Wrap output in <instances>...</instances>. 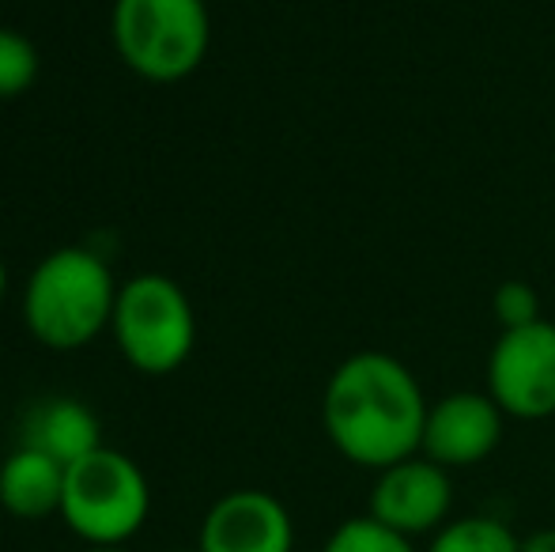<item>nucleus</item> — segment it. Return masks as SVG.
I'll return each instance as SVG.
<instances>
[{"mask_svg": "<svg viewBox=\"0 0 555 552\" xmlns=\"http://www.w3.org/2000/svg\"><path fill=\"white\" fill-rule=\"evenodd\" d=\"M427 409L431 401L420 378L378 348L336 363L322 394V424L333 450L374 473L420 454Z\"/></svg>", "mask_w": 555, "mask_h": 552, "instance_id": "nucleus-1", "label": "nucleus"}, {"mask_svg": "<svg viewBox=\"0 0 555 552\" xmlns=\"http://www.w3.org/2000/svg\"><path fill=\"white\" fill-rule=\"evenodd\" d=\"M114 303L117 287L106 258L91 246H61L30 269L23 322L38 345L76 352L111 330Z\"/></svg>", "mask_w": 555, "mask_h": 552, "instance_id": "nucleus-2", "label": "nucleus"}, {"mask_svg": "<svg viewBox=\"0 0 555 552\" xmlns=\"http://www.w3.org/2000/svg\"><path fill=\"white\" fill-rule=\"evenodd\" d=\"M114 50L137 76L178 84L193 76L212 46L205 0H114Z\"/></svg>", "mask_w": 555, "mask_h": 552, "instance_id": "nucleus-3", "label": "nucleus"}, {"mask_svg": "<svg viewBox=\"0 0 555 552\" xmlns=\"http://www.w3.org/2000/svg\"><path fill=\"white\" fill-rule=\"evenodd\" d=\"M111 333L140 375H170L193 356L197 314L190 295L163 273H140L117 287Z\"/></svg>", "mask_w": 555, "mask_h": 552, "instance_id": "nucleus-4", "label": "nucleus"}, {"mask_svg": "<svg viewBox=\"0 0 555 552\" xmlns=\"http://www.w3.org/2000/svg\"><path fill=\"white\" fill-rule=\"evenodd\" d=\"M147 477L121 450L99 447L65 470L61 518L88 545H125L147 523Z\"/></svg>", "mask_w": 555, "mask_h": 552, "instance_id": "nucleus-5", "label": "nucleus"}, {"mask_svg": "<svg viewBox=\"0 0 555 552\" xmlns=\"http://www.w3.org/2000/svg\"><path fill=\"white\" fill-rule=\"evenodd\" d=\"M483 390L511 420L555 416V322L499 330Z\"/></svg>", "mask_w": 555, "mask_h": 552, "instance_id": "nucleus-6", "label": "nucleus"}, {"mask_svg": "<svg viewBox=\"0 0 555 552\" xmlns=\"http://www.w3.org/2000/svg\"><path fill=\"white\" fill-rule=\"evenodd\" d=\"M453 480L450 470L431 462L427 454H412L389 470L374 473L366 515L404 538H431L450 523Z\"/></svg>", "mask_w": 555, "mask_h": 552, "instance_id": "nucleus-7", "label": "nucleus"}, {"mask_svg": "<svg viewBox=\"0 0 555 552\" xmlns=\"http://www.w3.org/2000/svg\"><path fill=\"white\" fill-rule=\"evenodd\" d=\"M503 427L506 413L488 390H453L427 409L420 454L439 462L442 470H473L499 450Z\"/></svg>", "mask_w": 555, "mask_h": 552, "instance_id": "nucleus-8", "label": "nucleus"}, {"mask_svg": "<svg viewBox=\"0 0 555 552\" xmlns=\"http://www.w3.org/2000/svg\"><path fill=\"white\" fill-rule=\"evenodd\" d=\"M201 552H295L292 511L264 488H234L208 508Z\"/></svg>", "mask_w": 555, "mask_h": 552, "instance_id": "nucleus-9", "label": "nucleus"}, {"mask_svg": "<svg viewBox=\"0 0 555 552\" xmlns=\"http://www.w3.org/2000/svg\"><path fill=\"white\" fill-rule=\"evenodd\" d=\"M20 439V447L42 450L46 458H53V462H61L68 470L73 462H80L91 450L103 447V427H99V416L83 401L46 398L27 409Z\"/></svg>", "mask_w": 555, "mask_h": 552, "instance_id": "nucleus-10", "label": "nucleus"}, {"mask_svg": "<svg viewBox=\"0 0 555 552\" xmlns=\"http://www.w3.org/2000/svg\"><path fill=\"white\" fill-rule=\"evenodd\" d=\"M65 500V465L46 458L42 450L15 447L0 465V508L23 523H42L61 515Z\"/></svg>", "mask_w": 555, "mask_h": 552, "instance_id": "nucleus-11", "label": "nucleus"}, {"mask_svg": "<svg viewBox=\"0 0 555 552\" xmlns=\"http://www.w3.org/2000/svg\"><path fill=\"white\" fill-rule=\"evenodd\" d=\"M424 552H521V538L495 515H461L431 534Z\"/></svg>", "mask_w": 555, "mask_h": 552, "instance_id": "nucleus-12", "label": "nucleus"}, {"mask_svg": "<svg viewBox=\"0 0 555 552\" xmlns=\"http://www.w3.org/2000/svg\"><path fill=\"white\" fill-rule=\"evenodd\" d=\"M322 552H420L416 541L404 538V534L382 526L371 515L344 518L340 526L325 538Z\"/></svg>", "mask_w": 555, "mask_h": 552, "instance_id": "nucleus-13", "label": "nucleus"}, {"mask_svg": "<svg viewBox=\"0 0 555 552\" xmlns=\"http://www.w3.org/2000/svg\"><path fill=\"white\" fill-rule=\"evenodd\" d=\"M38 80V50L27 35L0 27V99H20Z\"/></svg>", "mask_w": 555, "mask_h": 552, "instance_id": "nucleus-14", "label": "nucleus"}, {"mask_svg": "<svg viewBox=\"0 0 555 552\" xmlns=\"http://www.w3.org/2000/svg\"><path fill=\"white\" fill-rule=\"evenodd\" d=\"M491 314L499 330H521V325L541 322V295L526 280H503L491 295Z\"/></svg>", "mask_w": 555, "mask_h": 552, "instance_id": "nucleus-15", "label": "nucleus"}, {"mask_svg": "<svg viewBox=\"0 0 555 552\" xmlns=\"http://www.w3.org/2000/svg\"><path fill=\"white\" fill-rule=\"evenodd\" d=\"M521 552H555V526L526 534V538H521Z\"/></svg>", "mask_w": 555, "mask_h": 552, "instance_id": "nucleus-16", "label": "nucleus"}, {"mask_svg": "<svg viewBox=\"0 0 555 552\" xmlns=\"http://www.w3.org/2000/svg\"><path fill=\"white\" fill-rule=\"evenodd\" d=\"M83 552H129V549H125V545H88Z\"/></svg>", "mask_w": 555, "mask_h": 552, "instance_id": "nucleus-17", "label": "nucleus"}, {"mask_svg": "<svg viewBox=\"0 0 555 552\" xmlns=\"http://www.w3.org/2000/svg\"><path fill=\"white\" fill-rule=\"evenodd\" d=\"M4 292H8V269H4V258H0V303H4Z\"/></svg>", "mask_w": 555, "mask_h": 552, "instance_id": "nucleus-18", "label": "nucleus"}, {"mask_svg": "<svg viewBox=\"0 0 555 552\" xmlns=\"http://www.w3.org/2000/svg\"><path fill=\"white\" fill-rule=\"evenodd\" d=\"M175 552H201V549H175Z\"/></svg>", "mask_w": 555, "mask_h": 552, "instance_id": "nucleus-19", "label": "nucleus"}]
</instances>
